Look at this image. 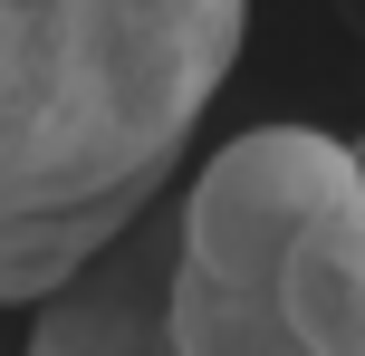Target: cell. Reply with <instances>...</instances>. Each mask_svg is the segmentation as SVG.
<instances>
[{
	"label": "cell",
	"mask_w": 365,
	"mask_h": 356,
	"mask_svg": "<svg viewBox=\"0 0 365 356\" xmlns=\"http://www.w3.org/2000/svg\"><path fill=\"white\" fill-rule=\"evenodd\" d=\"M279 318L308 356H365V193H346L336 212H317L269 280Z\"/></svg>",
	"instance_id": "obj_4"
},
{
	"label": "cell",
	"mask_w": 365,
	"mask_h": 356,
	"mask_svg": "<svg viewBox=\"0 0 365 356\" xmlns=\"http://www.w3.org/2000/svg\"><path fill=\"white\" fill-rule=\"evenodd\" d=\"M164 270H173V250L145 222L115 231L87 270H68L38 299L19 356H173V337H164Z\"/></svg>",
	"instance_id": "obj_3"
},
{
	"label": "cell",
	"mask_w": 365,
	"mask_h": 356,
	"mask_svg": "<svg viewBox=\"0 0 365 356\" xmlns=\"http://www.w3.org/2000/svg\"><path fill=\"white\" fill-rule=\"evenodd\" d=\"M365 193L356 145L327 126H250L192 173L173 222V270H164V337L173 356H308L279 318L269 280L279 250Z\"/></svg>",
	"instance_id": "obj_2"
},
{
	"label": "cell",
	"mask_w": 365,
	"mask_h": 356,
	"mask_svg": "<svg viewBox=\"0 0 365 356\" xmlns=\"http://www.w3.org/2000/svg\"><path fill=\"white\" fill-rule=\"evenodd\" d=\"M356 173H365V135H356Z\"/></svg>",
	"instance_id": "obj_5"
},
{
	"label": "cell",
	"mask_w": 365,
	"mask_h": 356,
	"mask_svg": "<svg viewBox=\"0 0 365 356\" xmlns=\"http://www.w3.org/2000/svg\"><path fill=\"white\" fill-rule=\"evenodd\" d=\"M250 0H0V299H48L145 222Z\"/></svg>",
	"instance_id": "obj_1"
}]
</instances>
